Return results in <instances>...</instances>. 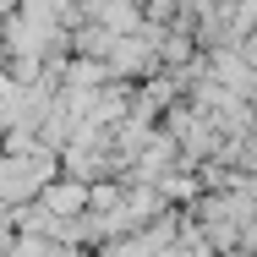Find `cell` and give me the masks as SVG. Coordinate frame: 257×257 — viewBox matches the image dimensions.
I'll return each instance as SVG.
<instances>
[{"label": "cell", "mask_w": 257, "mask_h": 257, "mask_svg": "<svg viewBox=\"0 0 257 257\" xmlns=\"http://www.w3.org/2000/svg\"><path fill=\"white\" fill-rule=\"evenodd\" d=\"M50 175H55V164H50L44 148L0 159V203H28V197H39V192L50 186Z\"/></svg>", "instance_id": "cell-1"}, {"label": "cell", "mask_w": 257, "mask_h": 257, "mask_svg": "<svg viewBox=\"0 0 257 257\" xmlns=\"http://www.w3.org/2000/svg\"><path fill=\"white\" fill-rule=\"evenodd\" d=\"M175 241H181L175 219H154V224H137L132 235H115L104 257H175Z\"/></svg>", "instance_id": "cell-2"}]
</instances>
